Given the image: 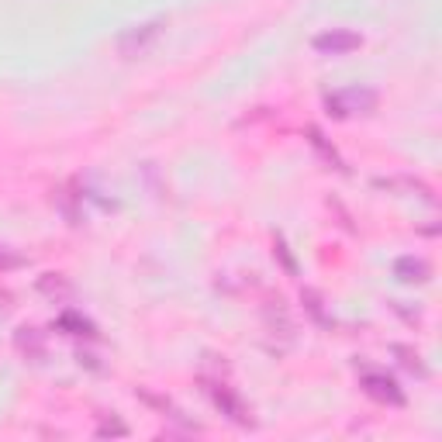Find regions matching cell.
Returning <instances> with one entry per match:
<instances>
[{"mask_svg": "<svg viewBox=\"0 0 442 442\" xmlns=\"http://www.w3.org/2000/svg\"><path fill=\"white\" fill-rule=\"evenodd\" d=\"M114 432V436H125V425H101V436Z\"/></svg>", "mask_w": 442, "mask_h": 442, "instance_id": "cell-11", "label": "cell"}, {"mask_svg": "<svg viewBox=\"0 0 442 442\" xmlns=\"http://www.w3.org/2000/svg\"><path fill=\"white\" fill-rule=\"evenodd\" d=\"M397 277L408 280V284H411V280L421 284V280H429V266H425L421 260H401L397 263Z\"/></svg>", "mask_w": 442, "mask_h": 442, "instance_id": "cell-6", "label": "cell"}, {"mask_svg": "<svg viewBox=\"0 0 442 442\" xmlns=\"http://www.w3.org/2000/svg\"><path fill=\"white\" fill-rule=\"evenodd\" d=\"M159 31H162V25H159V21H153V25H142V28H131V31H125V35H121L118 49H121V55L145 53V49H149V42H153V38H159Z\"/></svg>", "mask_w": 442, "mask_h": 442, "instance_id": "cell-3", "label": "cell"}, {"mask_svg": "<svg viewBox=\"0 0 442 442\" xmlns=\"http://www.w3.org/2000/svg\"><path fill=\"white\" fill-rule=\"evenodd\" d=\"M208 390H211V401H214V404H218L225 415L232 418V421H238V425H245V421H249L245 408H242V401H238V397H235V394L225 387V384H211Z\"/></svg>", "mask_w": 442, "mask_h": 442, "instance_id": "cell-5", "label": "cell"}, {"mask_svg": "<svg viewBox=\"0 0 442 442\" xmlns=\"http://www.w3.org/2000/svg\"><path fill=\"white\" fill-rule=\"evenodd\" d=\"M328 114H336V118H349V114H366V111H373L377 107V94L373 90H360V87H349V90H338L332 94L328 101Z\"/></svg>", "mask_w": 442, "mask_h": 442, "instance_id": "cell-1", "label": "cell"}, {"mask_svg": "<svg viewBox=\"0 0 442 442\" xmlns=\"http://www.w3.org/2000/svg\"><path fill=\"white\" fill-rule=\"evenodd\" d=\"M11 266H21V256H11V253H4V245H0V270H11Z\"/></svg>", "mask_w": 442, "mask_h": 442, "instance_id": "cell-10", "label": "cell"}, {"mask_svg": "<svg viewBox=\"0 0 442 442\" xmlns=\"http://www.w3.org/2000/svg\"><path fill=\"white\" fill-rule=\"evenodd\" d=\"M38 287H42L45 294H70V287L62 284L59 277H55V280H53V273H49V277H45V280H42V284H38Z\"/></svg>", "mask_w": 442, "mask_h": 442, "instance_id": "cell-9", "label": "cell"}, {"mask_svg": "<svg viewBox=\"0 0 442 442\" xmlns=\"http://www.w3.org/2000/svg\"><path fill=\"white\" fill-rule=\"evenodd\" d=\"M18 346H21L25 353H28V349H31L35 356H42V338L35 336V332H28V328H25V332H21V336H18Z\"/></svg>", "mask_w": 442, "mask_h": 442, "instance_id": "cell-8", "label": "cell"}, {"mask_svg": "<svg viewBox=\"0 0 442 442\" xmlns=\"http://www.w3.org/2000/svg\"><path fill=\"white\" fill-rule=\"evenodd\" d=\"M59 325H62V328H73L70 336H94V325H90V321H83V318L73 314V311L62 314V318H59Z\"/></svg>", "mask_w": 442, "mask_h": 442, "instance_id": "cell-7", "label": "cell"}, {"mask_svg": "<svg viewBox=\"0 0 442 442\" xmlns=\"http://www.w3.org/2000/svg\"><path fill=\"white\" fill-rule=\"evenodd\" d=\"M363 390L370 397H377V401H387V404H401V401H404V394L397 390V384H394L390 377H384V373H366Z\"/></svg>", "mask_w": 442, "mask_h": 442, "instance_id": "cell-4", "label": "cell"}, {"mask_svg": "<svg viewBox=\"0 0 442 442\" xmlns=\"http://www.w3.org/2000/svg\"><path fill=\"white\" fill-rule=\"evenodd\" d=\"M360 45H363V38L356 31H325V35L314 38V49L325 55H346L353 49H360Z\"/></svg>", "mask_w": 442, "mask_h": 442, "instance_id": "cell-2", "label": "cell"}]
</instances>
